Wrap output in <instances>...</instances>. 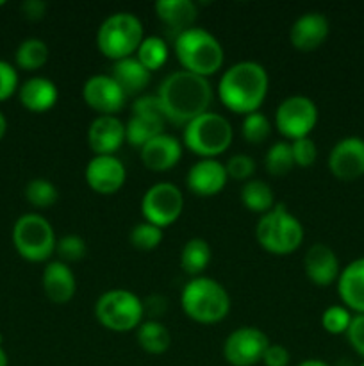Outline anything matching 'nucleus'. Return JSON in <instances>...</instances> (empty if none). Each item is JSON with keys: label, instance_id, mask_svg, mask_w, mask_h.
I'll use <instances>...</instances> for the list:
<instances>
[{"label": "nucleus", "instance_id": "f257e3e1", "mask_svg": "<svg viewBox=\"0 0 364 366\" xmlns=\"http://www.w3.org/2000/svg\"><path fill=\"white\" fill-rule=\"evenodd\" d=\"M156 95L166 122L184 127L196 117L209 111L213 102V86L209 79L177 70L161 82Z\"/></svg>", "mask_w": 364, "mask_h": 366}, {"label": "nucleus", "instance_id": "f03ea898", "mask_svg": "<svg viewBox=\"0 0 364 366\" xmlns=\"http://www.w3.org/2000/svg\"><path fill=\"white\" fill-rule=\"evenodd\" d=\"M270 89V77L263 64L256 61H239L221 74L218 82V99L231 113L246 114L261 109Z\"/></svg>", "mask_w": 364, "mask_h": 366}, {"label": "nucleus", "instance_id": "7ed1b4c3", "mask_svg": "<svg viewBox=\"0 0 364 366\" xmlns=\"http://www.w3.org/2000/svg\"><path fill=\"white\" fill-rule=\"evenodd\" d=\"M181 307L186 317L196 324H220L231 311V297L216 279L200 275L184 285L181 292Z\"/></svg>", "mask_w": 364, "mask_h": 366}, {"label": "nucleus", "instance_id": "20e7f679", "mask_svg": "<svg viewBox=\"0 0 364 366\" xmlns=\"http://www.w3.org/2000/svg\"><path fill=\"white\" fill-rule=\"evenodd\" d=\"M175 57L182 70L209 79L223 66L225 52L214 34L202 27H191L173 39Z\"/></svg>", "mask_w": 364, "mask_h": 366}, {"label": "nucleus", "instance_id": "39448f33", "mask_svg": "<svg viewBox=\"0 0 364 366\" xmlns=\"http://www.w3.org/2000/svg\"><path fill=\"white\" fill-rule=\"evenodd\" d=\"M303 225L285 204H275L273 209L261 214L256 225V239L261 249L273 256H289L303 243Z\"/></svg>", "mask_w": 364, "mask_h": 366}, {"label": "nucleus", "instance_id": "423d86ee", "mask_svg": "<svg viewBox=\"0 0 364 366\" xmlns=\"http://www.w3.org/2000/svg\"><path fill=\"white\" fill-rule=\"evenodd\" d=\"M232 139L234 131L231 122L213 111L200 114L182 129V145L200 159H216L227 152Z\"/></svg>", "mask_w": 364, "mask_h": 366}, {"label": "nucleus", "instance_id": "0eeeda50", "mask_svg": "<svg viewBox=\"0 0 364 366\" xmlns=\"http://www.w3.org/2000/svg\"><path fill=\"white\" fill-rule=\"evenodd\" d=\"M145 38L143 24L134 13L120 11L100 24L96 31V46L107 59L120 61L136 56V50Z\"/></svg>", "mask_w": 364, "mask_h": 366}, {"label": "nucleus", "instance_id": "6e6552de", "mask_svg": "<svg viewBox=\"0 0 364 366\" xmlns=\"http://www.w3.org/2000/svg\"><path fill=\"white\" fill-rule=\"evenodd\" d=\"M143 317H145L143 300L128 290H109L102 293L95 302V318L107 331H136L143 324Z\"/></svg>", "mask_w": 364, "mask_h": 366}, {"label": "nucleus", "instance_id": "1a4fd4ad", "mask_svg": "<svg viewBox=\"0 0 364 366\" xmlns=\"http://www.w3.org/2000/svg\"><path fill=\"white\" fill-rule=\"evenodd\" d=\"M13 243L24 259L49 263L56 254L57 238L52 224L38 213H25L14 222Z\"/></svg>", "mask_w": 364, "mask_h": 366}, {"label": "nucleus", "instance_id": "9d476101", "mask_svg": "<svg viewBox=\"0 0 364 366\" xmlns=\"http://www.w3.org/2000/svg\"><path fill=\"white\" fill-rule=\"evenodd\" d=\"M318 124V107L310 97L291 95L275 111V129L288 142L309 138Z\"/></svg>", "mask_w": 364, "mask_h": 366}, {"label": "nucleus", "instance_id": "9b49d317", "mask_svg": "<svg viewBox=\"0 0 364 366\" xmlns=\"http://www.w3.org/2000/svg\"><path fill=\"white\" fill-rule=\"evenodd\" d=\"M166 118L157 95H139L132 102L131 118L125 124V142L134 149H141L143 145L163 134Z\"/></svg>", "mask_w": 364, "mask_h": 366}, {"label": "nucleus", "instance_id": "f8f14e48", "mask_svg": "<svg viewBox=\"0 0 364 366\" xmlns=\"http://www.w3.org/2000/svg\"><path fill=\"white\" fill-rule=\"evenodd\" d=\"M184 211V195L173 182L161 181L150 186L141 199V214L145 222L164 229L173 225Z\"/></svg>", "mask_w": 364, "mask_h": 366}, {"label": "nucleus", "instance_id": "ddd939ff", "mask_svg": "<svg viewBox=\"0 0 364 366\" xmlns=\"http://www.w3.org/2000/svg\"><path fill=\"white\" fill-rule=\"evenodd\" d=\"M270 347V338L259 327L245 325L225 338L223 357L231 366H256Z\"/></svg>", "mask_w": 364, "mask_h": 366}, {"label": "nucleus", "instance_id": "4468645a", "mask_svg": "<svg viewBox=\"0 0 364 366\" xmlns=\"http://www.w3.org/2000/svg\"><path fill=\"white\" fill-rule=\"evenodd\" d=\"M82 99L95 113L116 117L125 107L127 95L109 74H96L82 86Z\"/></svg>", "mask_w": 364, "mask_h": 366}, {"label": "nucleus", "instance_id": "2eb2a0df", "mask_svg": "<svg viewBox=\"0 0 364 366\" xmlns=\"http://www.w3.org/2000/svg\"><path fill=\"white\" fill-rule=\"evenodd\" d=\"M328 170L339 181H355L364 175V139L359 136L343 138L328 154Z\"/></svg>", "mask_w": 364, "mask_h": 366}, {"label": "nucleus", "instance_id": "dca6fc26", "mask_svg": "<svg viewBox=\"0 0 364 366\" xmlns=\"http://www.w3.org/2000/svg\"><path fill=\"white\" fill-rule=\"evenodd\" d=\"M86 184L98 195H113L127 181L125 164L116 156H93L84 170Z\"/></svg>", "mask_w": 364, "mask_h": 366}, {"label": "nucleus", "instance_id": "f3484780", "mask_svg": "<svg viewBox=\"0 0 364 366\" xmlns=\"http://www.w3.org/2000/svg\"><path fill=\"white\" fill-rule=\"evenodd\" d=\"M225 164L218 159H198L186 175V186L196 197H214L227 186Z\"/></svg>", "mask_w": 364, "mask_h": 366}, {"label": "nucleus", "instance_id": "a211bd4d", "mask_svg": "<svg viewBox=\"0 0 364 366\" xmlns=\"http://www.w3.org/2000/svg\"><path fill=\"white\" fill-rule=\"evenodd\" d=\"M88 143L95 156H114L125 143V124L118 117L98 114L88 127Z\"/></svg>", "mask_w": 364, "mask_h": 366}, {"label": "nucleus", "instance_id": "6ab92c4d", "mask_svg": "<svg viewBox=\"0 0 364 366\" xmlns=\"http://www.w3.org/2000/svg\"><path fill=\"white\" fill-rule=\"evenodd\" d=\"M303 272L307 279L318 288H327L338 282L341 267L334 250L325 243H314L303 257Z\"/></svg>", "mask_w": 364, "mask_h": 366}, {"label": "nucleus", "instance_id": "aec40b11", "mask_svg": "<svg viewBox=\"0 0 364 366\" xmlns=\"http://www.w3.org/2000/svg\"><path fill=\"white\" fill-rule=\"evenodd\" d=\"M330 25L327 16L318 11H309L293 21L289 29V41L300 52H313L320 49L328 38Z\"/></svg>", "mask_w": 364, "mask_h": 366}, {"label": "nucleus", "instance_id": "412c9836", "mask_svg": "<svg viewBox=\"0 0 364 366\" xmlns=\"http://www.w3.org/2000/svg\"><path fill=\"white\" fill-rule=\"evenodd\" d=\"M139 157L146 170L163 174L178 164L182 157V142L173 134L163 132L139 149Z\"/></svg>", "mask_w": 364, "mask_h": 366}, {"label": "nucleus", "instance_id": "4be33fe9", "mask_svg": "<svg viewBox=\"0 0 364 366\" xmlns=\"http://www.w3.org/2000/svg\"><path fill=\"white\" fill-rule=\"evenodd\" d=\"M43 292L52 304H68L77 292V279L70 264L59 259L49 261L41 275Z\"/></svg>", "mask_w": 364, "mask_h": 366}, {"label": "nucleus", "instance_id": "5701e85b", "mask_svg": "<svg viewBox=\"0 0 364 366\" xmlns=\"http://www.w3.org/2000/svg\"><path fill=\"white\" fill-rule=\"evenodd\" d=\"M335 285L343 306L353 315H364V256L341 268Z\"/></svg>", "mask_w": 364, "mask_h": 366}, {"label": "nucleus", "instance_id": "b1692460", "mask_svg": "<svg viewBox=\"0 0 364 366\" xmlns=\"http://www.w3.org/2000/svg\"><path fill=\"white\" fill-rule=\"evenodd\" d=\"M161 24L177 38L181 32L195 27L198 9L191 0H159L153 6Z\"/></svg>", "mask_w": 364, "mask_h": 366}, {"label": "nucleus", "instance_id": "393cba45", "mask_svg": "<svg viewBox=\"0 0 364 366\" xmlns=\"http://www.w3.org/2000/svg\"><path fill=\"white\" fill-rule=\"evenodd\" d=\"M18 97L25 109L32 113H45L56 106L59 99L56 82L46 77H31L18 88Z\"/></svg>", "mask_w": 364, "mask_h": 366}, {"label": "nucleus", "instance_id": "a878e982", "mask_svg": "<svg viewBox=\"0 0 364 366\" xmlns=\"http://www.w3.org/2000/svg\"><path fill=\"white\" fill-rule=\"evenodd\" d=\"M109 75L116 81V84L123 89L127 97L139 95V93L145 92L150 84V79H152V74L136 59V56L114 61Z\"/></svg>", "mask_w": 364, "mask_h": 366}, {"label": "nucleus", "instance_id": "bb28decb", "mask_svg": "<svg viewBox=\"0 0 364 366\" xmlns=\"http://www.w3.org/2000/svg\"><path fill=\"white\" fill-rule=\"evenodd\" d=\"M213 257L211 245L203 238H191L181 250V268L189 277H200L207 270Z\"/></svg>", "mask_w": 364, "mask_h": 366}, {"label": "nucleus", "instance_id": "cd10ccee", "mask_svg": "<svg viewBox=\"0 0 364 366\" xmlns=\"http://www.w3.org/2000/svg\"><path fill=\"white\" fill-rule=\"evenodd\" d=\"M138 345L152 356H161L171 345V335L164 324L159 320H146L136 329Z\"/></svg>", "mask_w": 364, "mask_h": 366}, {"label": "nucleus", "instance_id": "c85d7f7f", "mask_svg": "<svg viewBox=\"0 0 364 366\" xmlns=\"http://www.w3.org/2000/svg\"><path fill=\"white\" fill-rule=\"evenodd\" d=\"M239 199H241L243 206L256 214H264L275 206V195L273 189L261 179H250L243 184L241 192H239Z\"/></svg>", "mask_w": 364, "mask_h": 366}, {"label": "nucleus", "instance_id": "c756f323", "mask_svg": "<svg viewBox=\"0 0 364 366\" xmlns=\"http://www.w3.org/2000/svg\"><path fill=\"white\" fill-rule=\"evenodd\" d=\"M168 54H170V49H168L166 39L161 36H145L139 49L136 50V59L152 74L166 64Z\"/></svg>", "mask_w": 364, "mask_h": 366}, {"label": "nucleus", "instance_id": "7c9ffc66", "mask_svg": "<svg viewBox=\"0 0 364 366\" xmlns=\"http://www.w3.org/2000/svg\"><path fill=\"white\" fill-rule=\"evenodd\" d=\"M50 50L46 43L39 38H27L18 45L16 52H14V61L21 70L34 71L45 66L49 61Z\"/></svg>", "mask_w": 364, "mask_h": 366}, {"label": "nucleus", "instance_id": "2f4dec72", "mask_svg": "<svg viewBox=\"0 0 364 366\" xmlns=\"http://www.w3.org/2000/svg\"><path fill=\"white\" fill-rule=\"evenodd\" d=\"M295 167V159H293L291 143L289 142H277L266 150L264 156V168L273 177H284Z\"/></svg>", "mask_w": 364, "mask_h": 366}, {"label": "nucleus", "instance_id": "473e14b6", "mask_svg": "<svg viewBox=\"0 0 364 366\" xmlns=\"http://www.w3.org/2000/svg\"><path fill=\"white\" fill-rule=\"evenodd\" d=\"M271 134V122L261 111L250 113L243 117L241 122V136L250 145H261L266 142Z\"/></svg>", "mask_w": 364, "mask_h": 366}, {"label": "nucleus", "instance_id": "72a5a7b5", "mask_svg": "<svg viewBox=\"0 0 364 366\" xmlns=\"http://www.w3.org/2000/svg\"><path fill=\"white\" fill-rule=\"evenodd\" d=\"M25 199L34 207L45 209V207L54 206L57 202L59 192H57L56 184L52 181L38 177L27 182V186H25Z\"/></svg>", "mask_w": 364, "mask_h": 366}, {"label": "nucleus", "instance_id": "f704fd0d", "mask_svg": "<svg viewBox=\"0 0 364 366\" xmlns=\"http://www.w3.org/2000/svg\"><path fill=\"white\" fill-rule=\"evenodd\" d=\"M164 232L163 229L157 227V225L148 224V222L143 220L141 224H136L134 227L131 229V234H128V239H131V245L134 247L136 250H141V252H150V250H156L157 247L163 243Z\"/></svg>", "mask_w": 364, "mask_h": 366}, {"label": "nucleus", "instance_id": "c9c22d12", "mask_svg": "<svg viewBox=\"0 0 364 366\" xmlns=\"http://www.w3.org/2000/svg\"><path fill=\"white\" fill-rule=\"evenodd\" d=\"M353 313L345 306H328L327 310L321 315V327L325 329V332L332 336L346 335L350 327V322H352Z\"/></svg>", "mask_w": 364, "mask_h": 366}, {"label": "nucleus", "instance_id": "e433bc0d", "mask_svg": "<svg viewBox=\"0 0 364 366\" xmlns=\"http://www.w3.org/2000/svg\"><path fill=\"white\" fill-rule=\"evenodd\" d=\"M86 252H88V247H86V242L82 236L66 234L57 239L56 254L59 256V261H63V263H77V261L84 259Z\"/></svg>", "mask_w": 364, "mask_h": 366}, {"label": "nucleus", "instance_id": "4c0bfd02", "mask_svg": "<svg viewBox=\"0 0 364 366\" xmlns=\"http://www.w3.org/2000/svg\"><path fill=\"white\" fill-rule=\"evenodd\" d=\"M225 170H227L228 179L234 181H250L256 172V161L248 154H234L225 163Z\"/></svg>", "mask_w": 364, "mask_h": 366}, {"label": "nucleus", "instance_id": "58836bf2", "mask_svg": "<svg viewBox=\"0 0 364 366\" xmlns=\"http://www.w3.org/2000/svg\"><path fill=\"white\" fill-rule=\"evenodd\" d=\"M289 143H291V152H293V159H295V167L309 168L316 163L318 147L310 136L309 138L295 139V142H289Z\"/></svg>", "mask_w": 364, "mask_h": 366}, {"label": "nucleus", "instance_id": "ea45409f", "mask_svg": "<svg viewBox=\"0 0 364 366\" xmlns=\"http://www.w3.org/2000/svg\"><path fill=\"white\" fill-rule=\"evenodd\" d=\"M345 336L353 352L364 360V315H353Z\"/></svg>", "mask_w": 364, "mask_h": 366}, {"label": "nucleus", "instance_id": "a19ab883", "mask_svg": "<svg viewBox=\"0 0 364 366\" xmlns=\"http://www.w3.org/2000/svg\"><path fill=\"white\" fill-rule=\"evenodd\" d=\"M18 89V74L7 61L0 59V102L9 99Z\"/></svg>", "mask_w": 364, "mask_h": 366}, {"label": "nucleus", "instance_id": "79ce46f5", "mask_svg": "<svg viewBox=\"0 0 364 366\" xmlns=\"http://www.w3.org/2000/svg\"><path fill=\"white\" fill-rule=\"evenodd\" d=\"M289 361H291L289 350L285 347L277 345V343H270L263 356L264 366H288Z\"/></svg>", "mask_w": 364, "mask_h": 366}, {"label": "nucleus", "instance_id": "37998d69", "mask_svg": "<svg viewBox=\"0 0 364 366\" xmlns=\"http://www.w3.org/2000/svg\"><path fill=\"white\" fill-rule=\"evenodd\" d=\"M46 2H43V0H25L24 4H21V14H24L27 20L31 21H38L41 20L43 16H45L46 13Z\"/></svg>", "mask_w": 364, "mask_h": 366}, {"label": "nucleus", "instance_id": "c03bdc74", "mask_svg": "<svg viewBox=\"0 0 364 366\" xmlns=\"http://www.w3.org/2000/svg\"><path fill=\"white\" fill-rule=\"evenodd\" d=\"M143 310H145V315H150V317H161L166 310V300L161 295H152L143 300Z\"/></svg>", "mask_w": 364, "mask_h": 366}, {"label": "nucleus", "instance_id": "a18cd8bd", "mask_svg": "<svg viewBox=\"0 0 364 366\" xmlns=\"http://www.w3.org/2000/svg\"><path fill=\"white\" fill-rule=\"evenodd\" d=\"M298 366H330V365L325 363V361H321V360H305V361H302Z\"/></svg>", "mask_w": 364, "mask_h": 366}, {"label": "nucleus", "instance_id": "49530a36", "mask_svg": "<svg viewBox=\"0 0 364 366\" xmlns=\"http://www.w3.org/2000/svg\"><path fill=\"white\" fill-rule=\"evenodd\" d=\"M6 131H7V120H6V117L2 114V111H0V139L4 138Z\"/></svg>", "mask_w": 364, "mask_h": 366}, {"label": "nucleus", "instance_id": "de8ad7c7", "mask_svg": "<svg viewBox=\"0 0 364 366\" xmlns=\"http://www.w3.org/2000/svg\"><path fill=\"white\" fill-rule=\"evenodd\" d=\"M7 363H9V361H7L6 350H4L2 347H0V366H7Z\"/></svg>", "mask_w": 364, "mask_h": 366}, {"label": "nucleus", "instance_id": "09e8293b", "mask_svg": "<svg viewBox=\"0 0 364 366\" xmlns=\"http://www.w3.org/2000/svg\"><path fill=\"white\" fill-rule=\"evenodd\" d=\"M2 342H4V338H2V335H0V347H2Z\"/></svg>", "mask_w": 364, "mask_h": 366}, {"label": "nucleus", "instance_id": "8fccbe9b", "mask_svg": "<svg viewBox=\"0 0 364 366\" xmlns=\"http://www.w3.org/2000/svg\"><path fill=\"white\" fill-rule=\"evenodd\" d=\"M0 6H4V0H0Z\"/></svg>", "mask_w": 364, "mask_h": 366}, {"label": "nucleus", "instance_id": "3c124183", "mask_svg": "<svg viewBox=\"0 0 364 366\" xmlns=\"http://www.w3.org/2000/svg\"><path fill=\"white\" fill-rule=\"evenodd\" d=\"M360 366H364V363H363V365H360Z\"/></svg>", "mask_w": 364, "mask_h": 366}]
</instances>
